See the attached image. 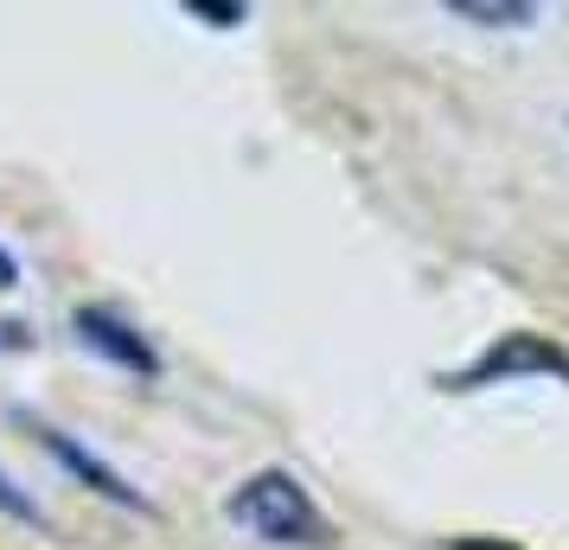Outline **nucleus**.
I'll return each instance as SVG.
<instances>
[{
	"label": "nucleus",
	"mask_w": 569,
	"mask_h": 550,
	"mask_svg": "<svg viewBox=\"0 0 569 550\" xmlns=\"http://www.w3.org/2000/svg\"><path fill=\"white\" fill-rule=\"evenodd\" d=\"M0 289H20V262H13L7 243H0Z\"/></svg>",
	"instance_id": "obj_9"
},
{
	"label": "nucleus",
	"mask_w": 569,
	"mask_h": 550,
	"mask_svg": "<svg viewBox=\"0 0 569 550\" xmlns=\"http://www.w3.org/2000/svg\"><path fill=\"white\" fill-rule=\"evenodd\" d=\"M32 436H39V448H46V454H52L58 468H64L71 480H78V487H90L97 499H109V506H122V512H148V493L134 487L129 473H116L109 461H97V454H90V448H83L78 436H71V429H52V422H32Z\"/></svg>",
	"instance_id": "obj_4"
},
{
	"label": "nucleus",
	"mask_w": 569,
	"mask_h": 550,
	"mask_svg": "<svg viewBox=\"0 0 569 550\" xmlns=\"http://www.w3.org/2000/svg\"><path fill=\"white\" fill-rule=\"evenodd\" d=\"M0 346H27V327H0Z\"/></svg>",
	"instance_id": "obj_10"
},
{
	"label": "nucleus",
	"mask_w": 569,
	"mask_h": 550,
	"mask_svg": "<svg viewBox=\"0 0 569 550\" xmlns=\"http://www.w3.org/2000/svg\"><path fill=\"white\" fill-rule=\"evenodd\" d=\"M186 13H192V20H206V27H243V20H250V7H243V0H186Z\"/></svg>",
	"instance_id": "obj_7"
},
{
	"label": "nucleus",
	"mask_w": 569,
	"mask_h": 550,
	"mask_svg": "<svg viewBox=\"0 0 569 550\" xmlns=\"http://www.w3.org/2000/svg\"><path fill=\"white\" fill-rule=\"evenodd\" d=\"M448 550H525V544H512V538H455Z\"/></svg>",
	"instance_id": "obj_8"
},
{
	"label": "nucleus",
	"mask_w": 569,
	"mask_h": 550,
	"mask_svg": "<svg viewBox=\"0 0 569 550\" xmlns=\"http://www.w3.org/2000/svg\"><path fill=\"white\" fill-rule=\"evenodd\" d=\"M71 333H78V346H83V352H97L103 366L129 371V378H160L154 340H148V333H141L129 314L103 308V301H83L78 314H71Z\"/></svg>",
	"instance_id": "obj_3"
},
{
	"label": "nucleus",
	"mask_w": 569,
	"mask_h": 550,
	"mask_svg": "<svg viewBox=\"0 0 569 550\" xmlns=\"http://www.w3.org/2000/svg\"><path fill=\"white\" fill-rule=\"evenodd\" d=\"M224 519L243 538L276 544V550H333L339 544V524L320 512V499L288 468H262L250 480H237L231 499H224Z\"/></svg>",
	"instance_id": "obj_1"
},
{
	"label": "nucleus",
	"mask_w": 569,
	"mask_h": 550,
	"mask_svg": "<svg viewBox=\"0 0 569 550\" xmlns=\"http://www.w3.org/2000/svg\"><path fill=\"white\" fill-rule=\"evenodd\" d=\"M0 512H7L13 524H46L39 499H32V493H27V487H20V480H13L7 468H0Z\"/></svg>",
	"instance_id": "obj_6"
},
{
	"label": "nucleus",
	"mask_w": 569,
	"mask_h": 550,
	"mask_svg": "<svg viewBox=\"0 0 569 550\" xmlns=\"http://www.w3.org/2000/svg\"><path fill=\"white\" fill-rule=\"evenodd\" d=\"M448 13L467 20V27L506 32V27H531L538 20V0H448Z\"/></svg>",
	"instance_id": "obj_5"
},
{
	"label": "nucleus",
	"mask_w": 569,
	"mask_h": 550,
	"mask_svg": "<svg viewBox=\"0 0 569 550\" xmlns=\"http://www.w3.org/2000/svg\"><path fill=\"white\" fill-rule=\"evenodd\" d=\"M518 378H557V384H569V352L550 333H499L473 366L448 371L441 391H492V384H518Z\"/></svg>",
	"instance_id": "obj_2"
}]
</instances>
